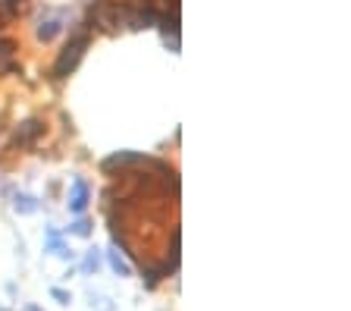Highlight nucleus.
<instances>
[{"mask_svg": "<svg viewBox=\"0 0 351 311\" xmlns=\"http://www.w3.org/2000/svg\"><path fill=\"white\" fill-rule=\"evenodd\" d=\"M66 29H69V10L66 7H44L41 16L35 19V38L41 45L57 41Z\"/></svg>", "mask_w": 351, "mask_h": 311, "instance_id": "f03ea898", "label": "nucleus"}, {"mask_svg": "<svg viewBox=\"0 0 351 311\" xmlns=\"http://www.w3.org/2000/svg\"><path fill=\"white\" fill-rule=\"evenodd\" d=\"M47 252H53L60 261H73V249L60 239L57 230H47Z\"/></svg>", "mask_w": 351, "mask_h": 311, "instance_id": "0eeeda50", "label": "nucleus"}, {"mask_svg": "<svg viewBox=\"0 0 351 311\" xmlns=\"http://www.w3.org/2000/svg\"><path fill=\"white\" fill-rule=\"evenodd\" d=\"M151 161L147 154H138V151H117V154H110L101 161V170L107 173V176H123L125 170H132V167H145V163Z\"/></svg>", "mask_w": 351, "mask_h": 311, "instance_id": "39448f33", "label": "nucleus"}, {"mask_svg": "<svg viewBox=\"0 0 351 311\" xmlns=\"http://www.w3.org/2000/svg\"><path fill=\"white\" fill-rule=\"evenodd\" d=\"M13 207H16V214H25V217H29V214H35V211H38V198H35V195L19 192L13 198Z\"/></svg>", "mask_w": 351, "mask_h": 311, "instance_id": "6e6552de", "label": "nucleus"}, {"mask_svg": "<svg viewBox=\"0 0 351 311\" xmlns=\"http://www.w3.org/2000/svg\"><path fill=\"white\" fill-rule=\"evenodd\" d=\"M91 38H95V29H91L88 23H79L73 32H69V41L63 45V51L57 54V60H53V67H51L53 79L63 82V79H69V76L79 69L82 57H85L88 45H91Z\"/></svg>", "mask_w": 351, "mask_h": 311, "instance_id": "f257e3e1", "label": "nucleus"}, {"mask_svg": "<svg viewBox=\"0 0 351 311\" xmlns=\"http://www.w3.org/2000/svg\"><path fill=\"white\" fill-rule=\"evenodd\" d=\"M0 311H3V308H0Z\"/></svg>", "mask_w": 351, "mask_h": 311, "instance_id": "f3484780", "label": "nucleus"}, {"mask_svg": "<svg viewBox=\"0 0 351 311\" xmlns=\"http://www.w3.org/2000/svg\"><path fill=\"white\" fill-rule=\"evenodd\" d=\"M29 311H41V308H35V305H29Z\"/></svg>", "mask_w": 351, "mask_h": 311, "instance_id": "dca6fc26", "label": "nucleus"}, {"mask_svg": "<svg viewBox=\"0 0 351 311\" xmlns=\"http://www.w3.org/2000/svg\"><path fill=\"white\" fill-rule=\"evenodd\" d=\"M44 133H47V123H44L41 117H29V119H22V123L13 126V133H10V145L19 148V151H29L44 139Z\"/></svg>", "mask_w": 351, "mask_h": 311, "instance_id": "20e7f679", "label": "nucleus"}, {"mask_svg": "<svg viewBox=\"0 0 351 311\" xmlns=\"http://www.w3.org/2000/svg\"><path fill=\"white\" fill-rule=\"evenodd\" d=\"M22 13H25V0H0V16H3L7 23Z\"/></svg>", "mask_w": 351, "mask_h": 311, "instance_id": "9d476101", "label": "nucleus"}, {"mask_svg": "<svg viewBox=\"0 0 351 311\" xmlns=\"http://www.w3.org/2000/svg\"><path fill=\"white\" fill-rule=\"evenodd\" d=\"M85 23L95 32H104V35L117 32L119 29V0H91Z\"/></svg>", "mask_w": 351, "mask_h": 311, "instance_id": "7ed1b4c3", "label": "nucleus"}, {"mask_svg": "<svg viewBox=\"0 0 351 311\" xmlns=\"http://www.w3.org/2000/svg\"><path fill=\"white\" fill-rule=\"evenodd\" d=\"M91 308H97V311H113V302H110L107 296H97V292H91Z\"/></svg>", "mask_w": 351, "mask_h": 311, "instance_id": "4468645a", "label": "nucleus"}, {"mask_svg": "<svg viewBox=\"0 0 351 311\" xmlns=\"http://www.w3.org/2000/svg\"><path fill=\"white\" fill-rule=\"evenodd\" d=\"M107 261H110V267H113V270H117L119 277H132V264H129V261H125L119 252H110V258H107Z\"/></svg>", "mask_w": 351, "mask_h": 311, "instance_id": "9b49d317", "label": "nucleus"}, {"mask_svg": "<svg viewBox=\"0 0 351 311\" xmlns=\"http://www.w3.org/2000/svg\"><path fill=\"white\" fill-rule=\"evenodd\" d=\"M16 54H19V45H16L13 38H7V35H0V69L7 67L10 60H16Z\"/></svg>", "mask_w": 351, "mask_h": 311, "instance_id": "1a4fd4ad", "label": "nucleus"}, {"mask_svg": "<svg viewBox=\"0 0 351 311\" xmlns=\"http://www.w3.org/2000/svg\"><path fill=\"white\" fill-rule=\"evenodd\" d=\"M51 296L57 299L60 305H69V302H73V296H69V292H66V289H60V286H53V289H51Z\"/></svg>", "mask_w": 351, "mask_h": 311, "instance_id": "2eb2a0df", "label": "nucleus"}, {"mask_svg": "<svg viewBox=\"0 0 351 311\" xmlns=\"http://www.w3.org/2000/svg\"><path fill=\"white\" fill-rule=\"evenodd\" d=\"M82 270H85V274H97V270H101V252H97V249H91V252L85 255Z\"/></svg>", "mask_w": 351, "mask_h": 311, "instance_id": "f8f14e48", "label": "nucleus"}, {"mask_svg": "<svg viewBox=\"0 0 351 311\" xmlns=\"http://www.w3.org/2000/svg\"><path fill=\"white\" fill-rule=\"evenodd\" d=\"M66 205H69V211H73L75 217H82L85 207L91 205V185H88L82 176L73 179V185H69V201H66Z\"/></svg>", "mask_w": 351, "mask_h": 311, "instance_id": "423d86ee", "label": "nucleus"}, {"mask_svg": "<svg viewBox=\"0 0 351 311\" xmlns=\"http://www.w3.org/2000/svg\"><path fill=\"white\" fill-rule=\"evenodd\" d=\"M69 233H73V236H79V239H88V236H91V220H85V217H75L73 227H69Z\"/></svg>", "mask_w": 351, "mask_h": 311, "instance_id": "ddd939ff", "label": "nucleus"}]
</instances>
